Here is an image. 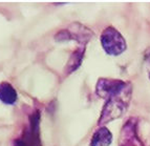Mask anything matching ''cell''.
Returning <instances> with one entry per match:
<instances>
[{"label": "cell", "mask_w": 150, "mask_h": 146, "mask_svg": "<svg viewBox=\"0 0 150 146\" xmlns=\"http://www.w3.org/2000/svg\"><path fill=\"white\" fill-rule=\"evenodd\" d=\"M18 99L16 89L8 82L0 83V101L8 105H14Z\"/></svg>", "instance_id": "cell-7"}, {"label": "cell", "mask_w": 150, "mask_h": 146, "mask_svg": "<svg viewBox=\"0 0 150 146\" xmlns=\"http://www.w3.org/2000/svg\"><path fill=\"white\" fill-rule=\"evenodd\" d=\"M84 53H85V46H79L77 50L73 53V55L70 56L69 61L66 66V72L67 74H70L75 72L79 66L81 65V62L84 57Z\"/></svg>", "instance_id": "cell-8"}, {"label": "cell", "mask_w": 150, "mask_h": 146, "mask_svg": "<svg viewBox=\"0 0 150 146\" xmlns=\"http://www.w3.org/2000/svg\"><path fill=\"white\" fill-rule=\"evenodd\" d=\"M96 93L105 99L98 122L99 125L103 126L121 118L126 113L132 97V84L120 79L101 78L96 85Z\"/></svg>", "instance_id": "cell-1"}, {"label": "cell", "mask_w": 150, "mask_h": 146, "mask_svg": "<svg viewBox=\"0 0 150 146\" xmlns=\"http://www.w3.org/2000/svg\"><path fill=\"white\" fill-rule=\"evenodd\" d=\"M101 44L105 53L110 56H119L127 48V43L122 34L113 26H108L103 30L100 37Z\"/></svg>", "instance_id": "cell-3"}, {"label": "cell", "mask_w": 150, "mask_h": 146, "mask_svg": "<svg viewBox=\"0 0 150 146\" xmlns=\"http://www.w3.org/2000/svg\"><path fill=\"white\" fill-rule=\"evenodd\" d=\"M149 79H150V72H149Z\"/></svg>", "instance_id": "cell-9"}, {"label": "cell", "mask_w": 150, "mask_h": 146, "mask_svg": "<svg viewBox=\"0 0 150 146\" xmlns=\"http://www.w3.org/2000/svg\"><path fill=\"white\" fill-rule=\"evenodd\" d=\"M119 146H144L138 134V119L129 118L121 129Z\"/></svg>", "instance_id": "cell-5"}, {"label": "cell", "mask_w": 150, "mask_h": 146, "mask_svg": "<svg viewBox=\"0 0 150 146\" xmlns=\"http://www.w3.org/2000/svg\"><path fill=\"white\" fill-rule=\"evenodd\" d=\"M111 142H112L111 131L105 126H100L91 137L90 146H109Z\"/></svg>", "instance_id": "cell-6"}, {"label": "cell", "mask_w": 150, "mask_h": 146, "mask_svg": "<svg viewBox=\"0 0 150 146\" xmlns=\"http://www.w3.org/2000/svg\"><path fill=\"white\" fill-rule=\"evenodd\" d=\"M14 146H42L40 138V111L37 109L30 116L28 124L19 138L14 141Z\"/></svg>", "instance_id": "cell-2"}, {"label": "cell", "mask_w": 150, "mask_h": 146, "mask_svg": "<svg viewBox=\"0 0 150 146\" xmlns=\"http://www.w3.org/2000/svg\"><path fill=\"white\" fill-rule=\"evenodd\" d=\"M93 33L88 28L80 23L75 22L69 25L68 28L60 30L55 36L57 41L65 40H76L80 43L81 45H86V43L93 38Z\"/></svg>", "instance_id": "cell-4"}]
</instances>
